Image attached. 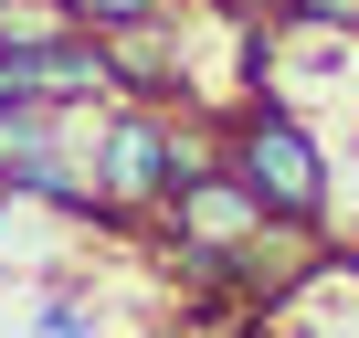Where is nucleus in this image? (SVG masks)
<instances>
[{
    "instance_id": "obj_1",
    "label": "nucleus",
    "mask_w": 359,
    "mask_h": 338,
    "mask_svg": "<svg viewBox=\"0 0 359 338\" xmlns=\"http://www.w3.org/2000/svg\"><path fill=\"white\" fill-rule=\"evenodd\" d=\"M222 169H233L264 212H285V222H327L338 169H327L317 116H296V106H275V95H243V106L222 116Z\"/></svg>"
},
{
    "instance_id": "obj_2",
    "label": "nucleus",
    "mask_w": 359,
    "mask_h": 338,
    "mask_svg": "<svg viewBox=\"0 0 359 338\" xmlns=\"http://www.w3.org/2000/svg\"><path fill=\"white\" fill-rule=\"evenodd\" d=\"M169 201V106L106 95L95 116V233H137Z\"/></svg>"
},
{
    "instance_id": "obj_3",
    "label": "nucleus",
    "mask_w": 359,
    "mask_h": 338,
    "mask_svg": "<svg viewBox=\"0 0 359 338\" xmlns=\"http://www.w3.org/2000/svg\"><path fill=\"white\" fill-rule=\"evenodd\" d=\"M264 222H285V212H264L233 169H191V180H169V201H158V233L169 243H201V254H243Z\"/></svg>"
},
{
    "instance_id": "obj_4",
    "label": "nucleus",
    "mask_w": 359,
    "mask_h": 338,
    "mask_svg": "<svg viewBox=\"0 0 359 338\" xmlns=\"http://www.w3.org/2000/svg\"><path fill=\"white\" fill-rule=\"evenodd\" d=\"M74 32H116V22H169V0H64Z\"/></svg>"
},
{
    "instance_id": "obj_5",
    "label": "nucleus",
    "mask_w": 359,
    "mask_h": 338,
    "mask_svg": "<svg viewBox=\"0 0 359 338\" xmlns=\"http://www.w3.org/2000/svg\"><path fill=\"white\" fill-rule=\"evenodd\" d=\"M32 338H106V327H95L74 296H43V306H32Z\"/></svg>"
}]
</instances>
